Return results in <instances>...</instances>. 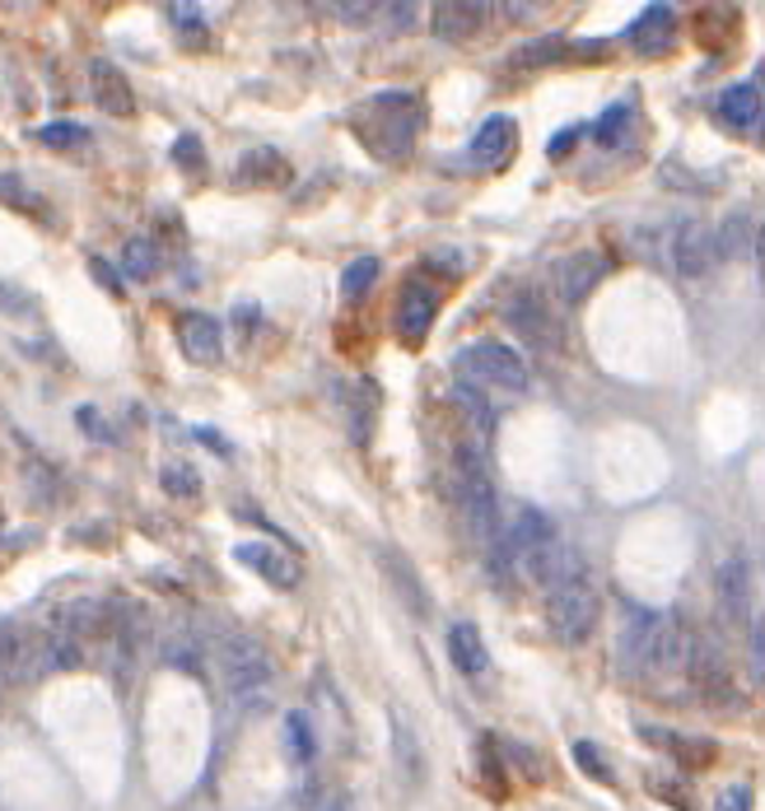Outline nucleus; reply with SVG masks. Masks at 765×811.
<instances>
[{"label":"nucleus","mask_w":765,"mask_h":811,"mask_svg":"<svg viewBox=\"0 0 765 811\" xmlns=\"http://www.w3.org/2000/svg\"><path fill=\"white\" fill-rule=\"evenodd\" d=\"M425 126V99L416 89H388V94H374L359 103L355 112V131L378 160H407L416 150V135Z\"/></svg>","instance_id":"f257e3e1"},{"label":"nucleus","mask_w":765,"mask_h":811,"mask_svg":"<svg viewBox=\"0 0 765 811\" xmlns=\"http://www.w3.org/2000/svg\"><path fill=\"white\" fill-rule=\"evenodd\" d=\"M211 658H215V671L224 690L234 695V700L253 714L266 709V686H272V653H266L253 635H243V629H220L215 644H211Z\"/></svg>","instance_id":"f03ea898"},{"label":"nucleus","mask_w":765,"mask_h":811,"mask_svg":"<svg viewBox=\"0 0 765 811\" xmlns=\"http://www.w3.org/2000/svg\"><path fill=\"white\" fill-rule=\"evenodd\" d=\"M453 481H458V500H462L467 532L481 546V555H490L494 546H500L504 523H500V500H494V485H490V471H486L481 448H471V443L458 448V453H453Z\"/></svg>","instance_id":"7ed1b4c3"},{"label":"nucleus","mask_w":765,"mask_h":811,"mask_svg":"<svg viewBox=\"0 0 765 811\" xmlns=\"http://www.w3.org/2000/svg\"><path fill=\"white\" fill-rule=\"evenodd\" d=\"M453 369H458V382H467V388H477V392H504V397H523L528 392V365H523V355L519 350H509L504 341H471V346H462L458 350V359H453Z\"/></svg>","instance_id":"20e7f679"},{"label":"nucleus","mask_w":765,"mask_h":811,"mask_svg":"<svg viewBox=\"0 0 765 811\" xmlns=\"http://www.w3.org/2000/svg\"><path fill=\"white\" fill-rule=\"evenodd\" d=\"M598 616H602V593L593 574L570 578L547 593V629L560 644H583L598 629Z\"/></svg>","instance_id":"39448f33"},{"label":"nucleus","mask_w":765,"mask_h":811,"mask_svg":"<svg viewBox=\"0 0 765 811\" xmlns=\"http://www.w3.org/2000/svg\"><path fill=\"white\" fill-rule=\"evenodd\" d=\"M682 671L691 676V686H695V695H701L705 705H714V709H737L742 705L737 681H733V667L724 663V653H718V644L705 635V629H691Z\"/></svg>","instance_id":"423d86ee"},{"label":"nucleus","mask_w":765,"mask_h":811,"mask_svg":"<svg viewBox=\"0 0 765 811\" xmlns=\"http://www.w3.org/2000/svg\"><path fill=\"white\" fill-rule=\"evenodd\" d=\"M663 257L667 266L677 270L682 280H701L714 270L718 261V243H714V224L691 215V219H677V224H663Z\"/></svg>","instance_id":"0eeeda50"},{"label":"nucleus","mask_w":765,"mask_h":811,"mask_svg":"<svg viewBox=\"0 0 765 811\" xmlns=\"http://www.w3.org/2000/svg\"><path fill=\"white\" fill-rule=\"evenodd\" d=\"M686 639H691L686 616L682 612H659L654 635H649V648H644V671L640 676H654V681L677 676L682 663H686Z\"/></svg>","instance_id":"6e6552de"},{"label":"nucleus","mask_w":765,"mask_h":811,"mask_svg":"<svg viewBox=\"0 0 765 811\" xmlns=\"http://www.w3.org/2000/svg\"><path fill=\"white\" fill-rule=\"evenodd\" d=\"M602 276H606V257L593 253V247H579V253H565L560 261H551V289L565 308L589 299Z\"/></svg>","instance_id":"1a4fd4ad"},{"label":"nucleus","mask_w":765,"mask_h":811,"mask_svg":"<svg viewBox=\"0 0 765 811\" xmlns=\"http://www.w3.org/2000/svg\"><path fill=\"white\" fill-rule=\"evenodd\" d=\"M504 322L513 327V336H523L528 346H555L560 341L555 312H551L542 289H513L509 304H504Z\"/></svg>","instance_id":"9d476101"},{"label":"nucleus","mask_w":765,"mask_h":811,"mask_svg":"<svg viewBox=\"0 0 765 811\" xmlns=\"http://www.w3.org/2000/svg\"><path fill=\"white\" fill-rule=\"evenodd\" d=\"M234 560L243 569L262 574L266 583H276V588H299L304 583V560L295 551L285 546H266V541H243V546H234Z\"/></svg>","instance_id":"9b49d317"},{"label":"nucleus","mask_w":765,"mask_h":811,"mask_svg":"<svg viewBox=\"0 0 765 811\" xmlns=\"http://www.w3.org/2000/svg\"><path fill=\"white\" fill-rule=\"evenodd\" d=\"M555 541V523L542 513V509H519L513 513V523H509V532L500 536V546H494L490 555H500V560H528V555H537L542 546H551Z\"/></svg>","instance_id":"f8f14e48"},{"label":"nucleus","mask_w":765,"mask_h":811,"mask_svg":"<svg viewBox=\"0 0 765 811\" xmlns=\"http://www.w3.org/2000/svg\"><path fill=\"white\" fill-rule=\"evenodd\" d=\"M528 565V574L542 583V588L551 593V588H560V583H570V578H583L589 574V560H583V551L579 546H570V541H551V546H542L537 555H528L523 560Z\"/></svg>","instance_id":"ddd939ff"},{"label":"nucleus","mask_w":765,"mask_h":811,"mask_svg":"<svg viewBox=\"0 0 765 811\" xmlns=\"http://www.w3.org/2000/svg\"><path fill=\"white\" fill-rule=\"evenodd\" d=\"M177 346H183V355L192 359V365H220V355H224V327L211 318V312L187 308L183 318H177Z\"/></svg>","instance_id":"4468645a"},{"label":"nucleus","mask_w":765,"mask_h":811,"mask_svg":"<svg viewBox=\"0 0 765 811\" xmlns=\"http://www.w3.org/2000/svg\"><path fill=\"white\" fill-rule=\"evenodd\" d=\"M714 117L724 122L728 131L737 135H761V84L756 80H742V84H728L724 94L714 103Z\"/></svg>","instance_id":"2eb2a0df"},{"label":"nucleus","mask_w":765,"mask_h":811,"mask_svg":"<svg viewBox=\"0 0 765 811\" xmlns=\"http://www.w3.org/2000/svg\"><path fill=\"white\" fill-rule=\"evenodd\" d=\"M89 89H94V103L108 112V117H131V112H136V89H131V80L122 75V65L99 57L94 65H89Z\"/></svg>","instance_id":"dca6fc26"},{"label":"nucleus","mask_w":765,"mask_h":811,"mask_svg":"<svg viewBox=\"0 0 765 811\" xmlns=\"http://www.w3.org/2000/svg\"><path fill=\"white\" fill-rule=\"evenodd\" d=\"M625 42L635 48L640 57H659L677 42V10L672 6H649L635 24L625 29Z\"/></svg>","instance_id":"f3484780"},{"label":"nucleus","mask_w":765,"mask_h":811,"mask_svg":"<svg viewBox=\"0 0 765 811\" xmlns=\"http://www.w3.org/2000/svg\"><path fill=\"white\" fill-rule=\"evenodd\" d=\"M654 620L659 612H630L625 625H621V639H616V671L630 676V681H640L644 671V648H649V635H654Z\"/></svg>","instance_id":"a211bd4d"},{"label":"nucleus","mask_w":765,"mask_h":811,"mask_svg":"<svg viewBox=\"0 0 765 811\" xmlns=\"http://www.w3.org/2000/svg\"><path fill=\"white\" fill-rule=\"evenodd\" d=\"M490 6H471V0H443V6L430 10V33L439 42H467L486 24Z\"/></svg>","instance_id":"6ab92c4d"},{"label":"nucleus","mask_w":765,"mask_h":811,"mask_svg":"<svg viewBox=\"0 0 765 811\" xmlns=\"http://www.w3.org/2000/svg\"><path fill=\"white\" fill-rule=\"evenodd\" d=\"M435 312H439V295H435V285L411 280L407 289H401L397 327H401V336H407V341H420V336L435 327Z\"/></svg>","instance_id":"aec40b11"},{"label":"nucleus","mask_w":765,"mask_h":811,"mask_svg":"<svg viewBox=\"0 0 765 811\" xmlns=\"http://www.w3.org/2000/svg\"><path fill=\"white\" fill-rule=\"evenodd\" d=\"M471 164L477 168H500L513 154V122L509 117H486L481 131L471 135Z\"/></svg>","instance_id":"412c9836"},{"label":"nucleus","mask_w":765,"mask_h":811,"mask_svg":"<svg viewBox=\"0 0 765 811\" xmlns=\"http://www.w3.org/2000/svg\"><path fill=\"white\" fill-rule=\"evenodd\" d=\"M238 183H247V187H280V183H289V160L276 145H253L238 160Z\"/></svg>","instance_id":"4be33fe9"},{"label":"nucleus","mask_w":765,"mask_h":811,"mask_svg":"<svg viewBox=\"0 0 765 811\" xmlns=\"http://www.w3.org/2000/svg\"><path fill=\"white\" fill-rule=\"evenodd\" d=\"M448 658H453V667H458L462 676H481V671L490 667L486 639H481V629L471 625V620L448 625Z\"/></svg>","instance_id":"5701e85b"},{"label":"nucleus","mask_w":765,"mask_h":811,"mask_svg":"<svg viewBox=\"0 0 765 811\" xmlns=\"http://www.w3.org/2000/svg\"><path fill=\"white\" fill-rule=\"evenodd\" d=\"M378 565H382V574H388L392 593L407 602V612L411 616H425V593H420V574L411 569V560L401 555V551H392V546H382L378 551Z\"/></svg>","instance_id":"b1692460"},{"label":"nucleus","mask_w":765,"mask_h":811,"mask_svg":"<svg viewBox=\"0 0 765 811\" xmlns=\"http://www.w3.org/2000/svg\"><path fill=\"white\" fill-rule=\"evenodd\" d=\"M718 616L728 625H752V616H747V565H742V560H728V565L718 569Z\"/></svg>","instance_id":"393cba45"},{"label":"nucleus","mask_w":765,"mask_h":811,"mask_svg":"<svg viewBox=\"0 0 765 811\" xmlns=\"http://www.w3.org/2000/svg\"><path fill=\"white\" fill-rule=\"evenodd\" d=\"M448 401L458 406V415L467 420V434H471V439H477V443L494 439V406L486 401V392L467 388V382H453V392H448Z\"/></svg>","instance_id":"a878e982"},{"label":"nucleus","mask_w":765,"mask_h":811,"mask_svg":"<svg viewBox=\"0 0 765 811\" xmlns=\"http://www.w3.org/2000/svg\"><path fill=\"white\" fill-rule=\"evenodd\" d=\"M714 243H718V257H756V247H761L756 215L752 211H733L724 219V229H714Z\"/></svg>","instance_id":"bb28decb"},{"label":"nucleus","mask_w":765,"mask_h":811,"mask_svg":"<svg viewBox=\"0 0 765 811\" xmlns=\"http://www.w3.org/2000/svg\"><path fill=\"white\" fill-rule=\"evenodd\" d=\"M164 663L177 667V671H187V676H201V671H206V644H201L196 635H187L183 625H173L169 639H164Z\"/></svg>","instance_id":"cd10ccee"},{"label":"nucleus","mask_w":765,"mask_h":811,"mask_svg":"<svg viewBox=\"0 0 765 811\" xmlns=\"http://www.w3.org/2000/svg\"><path fill=\"white\" fill-rule=\"evenodd\" d=\"M160 266H164V257H160V247H154L150 238H126L122 270H118L122 280H154V276H160Z\"/></svg>","instance_id":"c85d7f7f"},{"label":"nucleus","mask_w":765,"mask_h":811,"mask_svg":"<svg viewBox=\"0 0 765 811\" xmlns=\"http://www.w3.org/2000/svg\"><path fill=\"white\" fill-rule=\"evenodd\" d=\"M570 52H574L570 42L560 38V33H551V38H532L528 48H519L504 65H519V71H537V65H555L560 57H570Z\"/></svg>","instance_id":"c756f323"},{"label":"nucleus","mask_w":765,"mask_h":811,"mask_svg":"<svg viewBox=\"0 0 765 811\" xmlns=\"http://www.w3.org/2000/svg\"><path fill=\"white\" fill-rule=\"evenodd\" d=\"M0 201H6V206H14V211H29L38 219H48V201H42L19 173H0Z\"/></svg>","instance_id":"7c9ffc66"},{"label":"nucleus","mask_w":765,"mask_h":811,"mask_svg":"<svg viewBox=\"0 0 765 811\" xmlns=\"http://www.w3.org/2000/svg\"><path fill=\"white\" fill-rule=\"evenodd\" d=\"M285 751H289V760H299V764H308V760H313V751H318V741H313V723H308V714H299V709H289V714H285Z\"/></svg>","instance_id":"2f4dec72"},{"label":"nucleus","mask_w":765,"mask_h":811,"mask_svg":"<svg viewBox=\"0 0 765 811\" xmlns=\"http://www.w3.org/2000/svg\"><path fill=\"white\" fill-rule=\"evenodd\" d=\"M378 270H382L378 257H359V261H350V266L341 270V299H365L369 289H374V280H378Z\"/></svg>","instance_id":"473e14b6"},{"label":"nucleus","mask_w":765,"mask_h":811,"mask_svg":"<svg viewBox=\"0 0 765 811\" xmlns=\"http://www.w3.org/2000/svg\"><path fill=\"white\" fill-rule=\"evenodd\" d=\"M392 751L401 760V774H407V783H420L425 760H420V747H416V737H411L407 723H392Z\"/></svg>","instance_id":"72a5a7b5"},{"label":"nucleus","mask_w":765,"mask_h":811,"mask_svg":"<svg viewBox=\"0 0 765 811\" xmlns=\"http://www.w3.org/2000/svg\"><path fill=\"white\" fill-rule=\"evenodd\" d=\"M625 126H630V103H612L598 117V126H593V141L602 145V150H612V145H621V135H625Z\"/></svg>","instance_id":"f704fd0d"},{"label":"nucleus","mask_w":765,"mask_h":811,"mask_svg":"<svg viewBox=\"0 0 765 811\" xmlns=\"http://www.w3.org/2000/svg\"><path fill=\"white\" fill-rule=\"evenodd\" d=\"M38 141L48 150H75L89 141V126L84 122H48V126H38Z\"/></svg>","instance_id":"c9c22d12"},{"label":"nucleus","mask_w":765,"mask_h":811,"mask_svg":"<svg viewBox=\"0 0 765 811\" xmlns=\"http://www.w3.org/2000/svg\"><path fill=\"white\" fill-rule=\"evenodd\" d=\"M654 741H663L667 751H677L682 764H710V760H714V747H710V741H686L682 732H654Z\"/></svg>","instance_id":"e433bc0d"},{"label":"nucleus","mask_w":765,"mask_h":811,"mask_svg":"<svg viewBox=\"0 0 765 811\" xmlns=\"http://www.w3.org/2000/svg\"><path fill=\"white\" fill-rule=\"evenodd\" d=\"M164 490L173 494V500H196V494H201V481H196V471H192L187 462H169V466H164Z\"/></svg>","instance_id":"4c0bfd02"},{"label":"nucleus","mask_w":765,"mask_h":811,"mask_svg":"<svg viewBox=\"0 0 765 811\" xmlns=\"http://www.w3.org/2000/svg\"><path fill=\"white\" fill-rule=\"evenodd\" d=\"M574 760H579V770H589L598 783H612V764L602 760V751L593 741H574Z\"/></svg>","instance_id":"58836bf2"},{"label":"nucleus","mask_w":765,"mask_h":811,"mask_svg":"<svg viewBox=\"0 0 765 811\" xmlns=\"http://www.w3.org/2000/svg\"><path fill=\"white\" fill-rule=\"evenodd\" d=\"M201 160H206V154H201V141H196V135H177V141H173V164L187 168V173H196Z\"/></svg>","instance_id":"ea45409f"},{"label":"nucleus","mask_w":765,"mask_h":811,"mask_svg":"<svg viewBox=\"0 0 765 811\" xmlns=\"http://www.w3.org/2000/svg\"><path fill=\"white\" fill-rule=\"evenodd\" d=\"M477 756H481V770H486L490 788H494V793H500V774H504V764H500V756H494V737H490V732L477 741Z\"/></svg>","instance_id":"a19ab883"},{"label":"nucleus","mask_w":765,"mask_h":811,"mask_svg":"<svg viewBox=\"0 0 765 811\" xmlns=\"http://www.w3.org/2000/svg\"><path fill=\"white\" fill-rule=\"evenodd\" d=\"M89 276H94V280L108 289V295H126V280H122L103 257H89Z\"/></svg>","instance_id":"79ce46f5"},{"label":"nucleus","mask_w":765,"mask_h":811,"mask_svg":"<svg viewBox=\"0 0 765 811\" xmlns=\"http://www.w3.org/2000/svg\"><path fill=\"white\" fill-rule=\"evenodd\" d=\"M714 811H752V788L747 783L724 788V793H718V802H714Z\"/></svg>","instance_id":"37998d69"},{"label":"nucleus","mask_w":765,"mask_h":811,"mask_svg":"<svg viewBox=\"0 0 765 811\" xmlns=\"http://www.w3.org/2000/svg\"><path fill=\"white\" fill-rule=\"evenodd\" d=\"M574 141H579V126L555 131V135H551V145H547V154H551V160H565V154L574 150Z\"/></svg>","instance_id":"c03bdc74"},{"label":"nucleus","mask_w":765,"mask_h":811,"mask_svg":"<svg viewBox=\"0 0 765 811\" xmlns=\"http://www.w3.org/2000/svg\"><path fill=\"white\" fill-rule=\"evenodd\" d=\"M173 19H177V24H183L187 42H201V38H196V29H206V24H201V14H196V6H173Z\"/></svg>","instance_id":"a18cd8bd"},{"label":"nucleus","mask_w":765,"mask_h":811,"mask_svg":"<svg viewBox=\"0 0 765 811\" xmlns=\"http://www.w3.org/2000/svg\"><path fill=\"white\" fill-rule=\"evenodd\" d=\"M75 420H80V430H89V434H94V439L112 443V430H108V424L99 420V411H89V406H80V415H75Z\"/></svg>","instance_id":"49530a36"},{"label":"nucleus","mask_w":765,"mask_h":811,"mask_svg":"<svg viewBox=\"0 0 765 811\" xmlns=\"http://www.w3.org/2000/svg\"><path fill=\"white\" fill-rule=\"evenodd\" d=\"M382 6H336V14L350 19V24H369V19H378Z\"/></svg>","instance_id":"de8ad7c7"},{"label":"nucleus","mask_w":765,"mask_h":811,"mask_svg":"<svg viewBox=\"0 0 765 811\" xmlns=\"http://www.w3.org/2000/svg\"><path fill=\"white\" fill-rule=\"evenodd\" d=\"M234 322H238L243 331H253V322H257V304H238V308H234Z\"/></svg>","instance_id":"09e8293b"},{"label":"nucleus","mask_w":765,"mask_h":811,"mask_svg":"<svg viewBox=\"0 0 765 811\" xmlns=\"http://www.w3.org/2000/svg\"><path fill=\"white\" fill-rule=\"evenodd\" d=\"M196 439L206 443V448H215V453H230V443H224V439H220L215 430H196Z\"/></svg>","instance_id":"8fccbe9b"},{"label":"nucleus","mask_w":765,"mask_h":811,"mask_svg":"<svg viewBox=\"0 0 765 811\" xmlns=\"http://www.w3.org/2000/svg\"><path fill=\"white\" fill-rule=\"evenodd\" d=\"M323 811H350V807H346V802H332V807H323Z\"/></svg>","instance_id":"3c124183"}]
</instances>
